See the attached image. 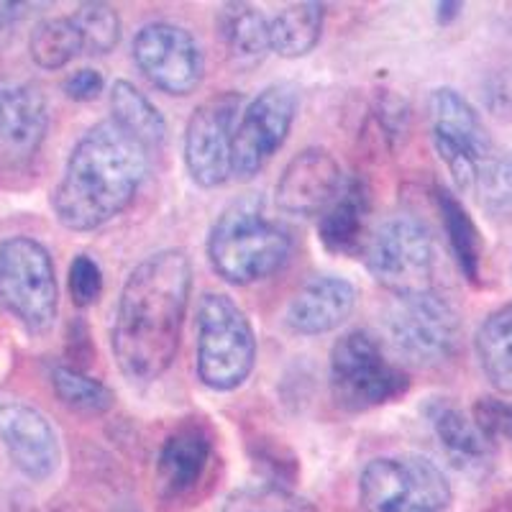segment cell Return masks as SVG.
<instances>
[{"label":"cell","mask_w":512,"mask_h":512,"mask_svg":"<svg viewBox=\"0 0 512 512\" xmlns=\"http://www.w3.org/2000/svg\"><path fill=\"white\" fill-rule=\"evenodd\" d=\"M223 512H318L313 502L295 495L280 482H264L236 489L223 505Z\"/></svg>","instance_id":"28"},{"label":"cell","mask_w":512,"mask_h":512,"mask_svg":"<svg viewBox=\"0 0 512 512\" xmlns=\"http://www.w3.org/2000/svg\"><path fill=\"white\" fill-rule=\"evenodd\" d=\"M111 111V121L121 126L131 139L139 141L146 152L159 149L167 141V121L159 108L128 80H118L113 85Z\"/></svg>","instance_id":"24"},{"label":"cell","mask_w":512,"mask_h":512,"mask_svg":"<svg viewBox=\"0 0 512 512\" xmlns=\"http://www.w3.org/2000/svg\"><path fill=\"white\" fill-rule=\"evenodd\" d=\"M70 295L77 308H90L103 295V269L93 256L80 254L70 264Z\"/></svg>","instance_id":"30"},{"label":"cell","mask_w":512,"mask_h":512,"mask_svg":"<svg viewBox=\"0 0 512 512\" xmlns=\"http://www.w3.org/2000/svg\"><path fill=\"white\" fill-rule=\"evenodd\" d=\"M364 259L369 274L395 297L433 290L436 239L410 213L384 218L364 244Z\"/></svg>","instance_id":"8"},{"label":"cell","mask_w":512,"mask_h":512,"mask_svg":"<svg viewBox=\"0 0 512 512\" xmlns=\"http://www.w3.org/2000/svg\"><path fill=\"white\" fill-rule=\"evenodd\" d=\"M149 172V152L108 118L90 128L72 149L52 192L57 221L85 233L131 208Z\"/></svg>","instance_id":"2"},{"label":"cell","mask_w":512,"mask_h":512,"mask_svg":"<svg viewBox=\"0 0 512 512\" xmlns=\"http://www.w3.org/2000/svg\"><path fill=\"white\" fill-rule=\"evenodd\" d=\"M0 310L31 336L54 326L59 313L57 272L41 241L31 236L0 241Z\"/></svg>","instance_id":"6"},{"label":"cell","mask_w":512,"mask_h":512,"mask_svg":"<svg viewBox=\"0 0 512 512\" xmlns=\"http://www.w3.org/2000/svg\"><path fill=\"white\" fill-rule=\"evenodd\" d=\"M90 354H93V349H90L88 326L82 320H75L70 326V336H67V356L75 361V369L82 372V367L88 364Z\"/></svg>","instance_id":"33"},{"label":"cell","mask_w":512,"mask_h":512,"mask_svg":"<svg viewBox=\"0 0 512 512\" xmlns=\"http://www.w3.org/2000/svg\"><path fill=\"white\" fill-rule=\"evenodd\" d=\"M346 177L336 157L320 146H310L287 162L277 182V208L287 216H320L344 187Z\"/></svg>","instance_id":"17"},{"label":"cell","mask_w":512,"mask_h":512,"mask_svg":"<svg viewBox=\"0 0 512 512\" xmlns=\"http://www.w3.org/2000/svg\"><path fill=\"white\" fill-rule=\"evenodd\" d=\"M49 134V105L31 82H0V190H26L36 180Z\"/></svg>","instance_id":"11"},{"label":"cell","mask_w":512,"mask_h":512,"mask_svg":"<svg viewBox=\"0 0 512 512\" xmlns=\"http://www.w3.org/2000/svg\"><path fill=\"white\" fill-rule=\"evenodd\" d=\"M326 24V6L315 0H303L282 8L269 21V52L285 59H300L318 47Z\"/></svg>","instance_id":"22"},{"label":"cell","mask_w":512,"mask_h":512,"mask_svg":"<svg viewBox=\"0 0 512 512\" xmlns=\"http://www.w3.org/2000/svg\"><path fill=\"white\" fill-rule=\"evenodd\" d=\"M461 11H464V3H438L436 6L438 24L448 26L451 21H456V18L461 16Z\"/></svg>","instance_id":"34"},{"label":"cell","mask_w":512,"mask_h":512,"mask_svg":"<svg viewBox=\"0 0 512 512\" xmlns=\"http://www.w3.org/2000/svg\"><path fill=\"white\" fill-rule=\"evenodd\" d=\"M297 113V90L274 82L251 100L233 134V175L254 180L282 149Z\"/></svg>","instance_id":"12"},{"label":"cell","mask_w":512,"mask_h":512,"mask_svg":"<svg viewBox=\"0 0 512 512\" xmlns=\"http://www.w3.org/2000/svg\"><path fill=\"white\" fill-rule=\"evenodd\" d=\"M82 49V36L72 16H57L41 21L29 39V54L36 67L57 72L72 62Z\"/></svg>","instance_id":"26"},{"label":"cell","mask_w":512,"mask_h":512,"mask_svg":"<svg viewBox=\"0 0 512 512\" xmlns=\"http://www.w3.org/2000/svg\"><path fill=\"white\" fill-rule=\"evenodd\" d=\"M49 382H52V390L59 397V402L75 410V413L105 415L116 402L113 392L100 379L90 377V374L80 372L75 367L57 364L49 372Z\"/></svg>","instance_id":"27"},{"label":"cell","mask_w":512,"mask_h":512,"mask_svg":"<svg viewBox=\"0 0 512 512\" xmlns=\"http://www.w3.org/2000/svg\"><path fill=\"white\" fill-rule=\"evenodd\" d=\"M451 484L431 459L379 456L359 479V512H446Z\"/></svg>","instance_id":"9"},{"label":"cell","mask_w":512,"mask_h":512,"mask_svg":"<svg viewBox=\"0 0 512 512\" xmlns=\"http://www.w3.org/2000/svg\"><path fill=\"white\" fill-rule=\"evenodd\" d=\"M216 29L233 62L251 67L269 52V21L251 3H223L216 16Z\"/></svg>","instance_id":"21"},{"label":"cell","mask_w":512,"mask_h":512,"mask_svg":"<svg viewBox=\"0 0 512 512\" xmlns=\"http://www.w3.org/2000/svg\"><path fill=\"white\" fill-rule=\"evenodd\" d=\"M384 326L390 349L413 367H441L461 346L459 310L436 290L397 297Z\"/></svg>","instance_id":"7"},{"label":"cell","mask_w":512,"mask_h":512,"mask_svg":"<svg viewBox=\"0 0 512 512\" xmlns=\"http://www.w3.org/2000/svg\"><path fill=\"white\" fill-rule=\"evenodd\" d=\"M425 413H428V420H431L433 433H436L441 448L446 451L451 464L459 466L461 472L477 474L492 464L495 443L479 431V425L474 423L472 415H466L464 410L446 400H433L425 408Z\"/></svg>","instance_id":"20"},{"label":"cell","mask_w":512,"mask_h":512,"mask_svg":"<svg viewBox=\"0 0 512 512\" xmlns=\"http://www.w3.org/2000/svg\"><path fill=\"white\" fill-rule=\"evenodd\" d=\"M292 254V236L267 216L262 198L233 200L208 233V262L223 282L236 287L269 280Z\"/></svg>","instance_id":"3"},{"label":"cell","mask_w":512,"mask_h":512,"mask_svg":"<svg viewBox=\"0 0 512 512\" xmlns=\"http://www.w3.org/2000/svg\"><path fill=\"white\" fill-rule=\"evenodd\" d=\"M472 418L479 425V431L495 446L502 438L512 441V402L497 400V397H482L474 405Z\"/></svg>","instance_id":"31"},{"label":"cell","mask_w":512,"mask_h":512,"mask_svg":"<svg viewBox=\"0 0 512 512\" xmlns=\"http://www.w3.org/2000/svg\"><path fill=\"white\" fill-rule=\"evenodd\" d=\"M241 111L239 93H218L192 111L185 126V167L205 190L226 185L233 175V134Z\"/></svg>","instance_id":"13"},{"label":"cell","mask_w":512,"mask_h":512,"mask_svg":"<svg viewBox=\"0 0 512 512\" xmlns=\"http://www.w3.org/2000/svg\"><path fill=\"white\" fill-rule=\"evenodd\" d=\"M103 88H105L103 75H100L98 70H90V67L72 72L62 85L64 95H67L70 100H77V103H90V100H95L100 93H103Z\"/></svg>","instance_id":"32"},{"label":"cell","mask_w":512,"mask_h":512,"mask_svg":"<svg viewBox=\"0 0 512 512\" xmlns=\"http://www.w3.org/2000/svg\"><path fill=\"white\" fill-rule=\"evenodd\" d=\"M198 379L213 392L239 390L256 364V336L244 310L223 292L198 303Z\"/></svg>","instance_id":"5"},{"label":"cell","mask_w":512,"mask_h":512,"mask_svg":"<svg viewBox=\"0 0 512 512\" xmlns=\"http://www.w3.org/2000/svg\"><path fill=\"white\" fill-rule=\"evenodd\" d=\"M192 290V262L182 249L141 259L126 277L113 313L111 349L118 369L136 384L167 374L180 349Z\"/></svg>","instance_id":"1"},{"label":"cell","mask_w":512,"mask_h":512,"mask_svg":"<svg viewBox=\"0 0 512 512\" xmlns=\"http://www.w3.org/2000/svg\"><path fill=\"white\" fill-rule=\"evenodd\" d=\"M216 461V446L208 425L198 418L182 420L164 438L157 454V495L164 502L195 497Z\"/></svg>","instance_id":"15"},{"label":"cell","mask_w":512,"mask_h":512,"mask_svg":"<svg viewBox=\"0 0 512 512\" xmlns=\"http://www.w3.org/2000/svg\"><path fill=\"white\" fill-rule=\"evenodd\" d=\"M436 205L456 264H459L466 280L479 282V274H482V236H479L477 223L472 221L469 210L461 205V200L456 198L454 192H448L446 187H436Z\"/></svg>","instance_id":"25"},{"label":"cell","mask_w":512,"mask_h":512,"mask_svg":"<svg viewBox=\"0 0 512 512\" xmlns=\"http://www.w3.org/2000/svg\"><path fill=\"white\" fill-rule=\"evenodd\" d=\"M72 21L82 36V49H88L90 54L113 52L121 39V18L108 3H82L72 13Z\"/></svg>","instance_id":"29"},{"label":"cell","mask_w":512,"mask_h":512,"mask_svg":"<svg viewBox=\"0 0 512 512\" xmlns=\"http://www.w3.org/2000/svg\"><path fill=\"white\" fill-rule=\"evenodd\" d=\"M356 308V287L336 274H320L292 295L285 323L297 336H323L349 320Z\"/></svg>","instance_id":"18"},{"label":"cell","mask_w":512,"mask_h":512,"mask_svg":"<svg viewBox=\"0 0 512 512\" xmlns=\"http://www.w3.org/2000/svg\"><path fill=\"white\" fill-rule=\"evenodd\" d=\"M431 139L459 190H477L497 162L487 126L469 100L454 88H438L428 100Z\"/></svg>","instance_id":"10"},{"label":"cell","mask_w":512,"mask_h":512,"mask_svg":"<svg viewBox=\"0 0 512 512\" xmlns=\"http://www.w3.org/2000/svg\"><path fill=\"white\" fill-rule=\"evenodd\" d=\"M474 351L487 382L500 395L512 397V303L482 320L474 336Z\"/></svg>","instance_id":"23"},{"label":"cell","mask_w":512,"mask_h":512,"mask_svg":"<svg viewBox=\"0 0 512 512\" xmlns=\"http://www.w3.org/2000/svg\"><path fill=\"white\" fill-rule=\"evenodd\" d=\"M134 62L141 75L167 95H190L203 82L205 59L198 41L167 21L141 26L134 36Z\"/></svg>","instance_id":"14"},{"label":"cell","mask_w":512,"mask_h":512,"mask_svg":"<svg viewBox=\"0 0 512 512\" xmlns=\"http://www.w3.org/2000/svg\"><path fill=\"white\" fill-rule=\"evenodd\" d=\"M328 382L333 402L344 413L384 408L410 390V374L387 356L379 338L361 328L333 344Z\"/></svg>","instance_id":"4"},{"label":"cell","mask_w":512,"mask_h":512,"mask_svg":"<svg viewBox=\"0 0 512 512\" xmlns=\"http://www.w3.org/2000/svg\"><path fill=\"white\" fill-rule=\"evenodd\" d=\"M369 187L361 177H346L344 187L331 205L320 213L318 239L328 251L341 256H356L367 244Z\"/></svg>","instance_id":"19"},{"label":"cell","mask_w":512,"mask_h":512,"mask_svg":"<svg viewBox=\"0 0 512 512\" xmlns=\"http://www.w3.org/2000/svg\"><path fill=\"white\" fill-rule=\"evenodd\" d=\"M0 443L18 472L34 482L52 477L62 461L54 425L41 410L26 402H0Z\"/></svg>","instance_id":"16"}]
</instances>
